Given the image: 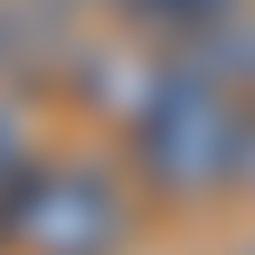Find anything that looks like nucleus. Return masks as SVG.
Segmentation results:
<instances>
[{
    "label": "nucleus",
    "mask_w": 255,
    "mask_h": 255,
    "mask_svg": "<svg viewBox=\"0 0 255 255\" xmlns=\"http://www.w3.org/2000/svg\"><path fill=\"white\" fill-rule=\"evenodd\" d=\"M132 132V161H142V180L151 189H170V199H208V189H246V151H255V95H237L227 76H208V66H170V85L142 104V123H123Z\"/></svg>",
    "instance_id": "1"
},
{
    "label": "nucleus",
    "mask_w": 255,
    "mask_h": 255,
    "mask_svg": "<svg viewBox=\"0 0 255 255\" xmlns=\"http://www.w3.org/2000/svg\"><path fill=\"white\" fill-rule=\"evenodd\" d=\"M9 255H123L132 246V189L104 161H28L0 199Z\"/></svg>",
    "instance_id": "2"
},
{
    "label": "nucleus",
    "mask_w": 255,
    "mask_h": 255,
    "mask_svg": "<svg viewBox=\"0 0 255 255\" xmlns=\"http://www.w3.org/2000/svg\"><path fill=\"white\" fill-rule=\"evenodd\" d=\"M170 66H180V57H142V47H76V66H66V76H76L104 114L142 123V104L170 85Z\"/></svg>",
    "instance_id": "3"
},
{
    "label": "nucleus",
    "mask_w": 255,
    "mask_h": 255,
    "mask_svg": "<svg viewBox=\"0 0 255 255\" xmlns=\"http://www.w3.org/2000/svg\"><path fill=\"white\" fill-rule=\"evenodd\" d=\"M246 0H132V19L142 28H161L170 47H189V38H208V28H227Z\"/></svg>",
    "instance_id": "4"
},
{
    "label": "nucleus",
    "mask_w": 255,
    "mask_h": 255,
    "mask_svg": "<svg viewBox=\"0 0 255 255\" xmlns=\"http://www.w3.org/2000/svg\"><path fill=\"white\" fill-rule=\"evenodd\" d=\"M28 161H38V151H28V132H19V114L0 104V199L19 189V170H28Z\"/></svg>",
    "instance_id": "5"
},
{
    "label": "nucleus",
    "mask_w": 255,
    "mask_h": 255,
    "mask_svg": "<svg viewBox=\"0 0 255 255\" xmlns=\"http://www.w3.org/2000/svg\"><path fill=\"white\" fill-rule=\"evenodd\" d=\"M76 9H104V0H76ZM114 9H132V0H114Z\"/></svg>",
    "instance_id": "6"
},
{
    "label": "nucleus",
    "mask_w": 255,
    "mask_h": 255,
    "mask_svg": "<svg viewBox=\"0 0 255 255\" xmlns=\"http://www.w3.org/2000/svg\"><path fill=\"white\" fill-rule=\"evenodd\" d=\"M246 199H255V151H246Z\"/></svg>",
    "instance_id": "7"
},
{
    "label": "nucleus",
    "mask_w": 255,
    "mask_h": 255,
    "mask_svg": "<svg viewBox=\"0 0 255 255\" xmlns=\"http://www.w3.org/2000/svg\"><path fill=\"white\" fill-rule=\"evenodd\" d=\"M237 255H255V237H246V246H237Z\"/></svg>",
    "instance_id": "8"
},
{
    "label": "nucleus",
    "mask_w": 255,
    "mask_h": 255,
    "mask_svg": "<svg viewBox=\"0 0 255 255\" xmlns=\"http://www.w3.org/2000/svg\"><path fill=\"white\" fill-rule=\"evenodd\" d=\"M0 246H9V227H0Z\"/></svg>",
    "instance_id": "9"
}]
</instances>
